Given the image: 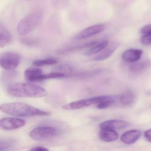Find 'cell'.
<instances>
[{"instance_id":"cell-5","label":"cell","mask_w":151,"mask_h":151,"mask_svg":"<svg viewBox=\"0 0 151 151\" xmlns=\"http://www.w3.org/2000/svg\"><path fill=\"white\" fill-rule=\"evenodd\" d=\"M109 96V95H104L80 100L64 105L63 106L62 108L63 109L67 110L81 109L94 104L97 105L100 102L106 99Z\"/></svg>"},{"instance_id":"cell-21","label":"cell","mask_w":151,"mask_h":151,"mask_svg":"<svg viewBox=\"0 0 151 151\" xmlns=\"http://www.w3.org/2000/svg\"><path fill=\"white\" fill-rule=\"evenodd\" d=\"M16 143L11 139H1L0 140V151H7L14 148Z\"/></svg>"},{"instance_id":"cell-15","label":"cell","mask_w":151,"mask_h":151,"mask_svg":"<svg viewBox=\"0 0 151 151\" xmlns=\"http://www.w3.org/2000/svg\"><path fill=\"white\" fill-rule=\"evenodd\" d=\"M43 74L41 69L36 68H30L24 71V78L29 82H39V78Z\"/></svg>"},{"instance_id":"cell-2","label":"cell","mask_w":151,"mask_h":151,"mask_svg":"<svg viewBox=\"0 0 151 151\" xmlns=\"http://www.w3.org/2000/svg\"><path fill=\"white\" fill-rule=\"evenodd\" d=\"M9 95L17 98H41L47 96V93L43 87L29 83H15L8 86Z\"/></svg>"},{"instance_id":"cell-18","label":"cell","mask_w":151,"mask_h":151,"mask_svg":"<svg viewBox=\"0 0 151 151\" xmlns=\"http://www.w3.org/2000/svg\"><path fill=\"white\" fill-rule=\"evenodd\" d=\"M108 45L109 42L107 40H103L101 42H99L93 46L89 48V49L85 52V55L87 56H91L99 53Z\"/></svg>"},{"instance_id":"cell-14","label":"cell","mask_w":151,"mask_h":151,"mask_svg":"<svg viewBox=\"0 0 151 151\" xmlns=\"http://www.w3.org/2000/svg\"><path fill=\"white\" fill-rule=\"evenodd\" d=\"M142 132L138 130H130L124 133L121 137V140L124 144H134L140 137Z\"/></svg>"},{"instance_id":"cell-22","label":"cell","mask_w":151,"mask_h":151,"mask_svg":"<svg viewBox=\"0 0 151 151\" xmlns=\"http://www.w3.org/2000/svg\"><path fill=\"white\" fill-rule=\"evenodd\" d=\"M115 101V98L113 96H109L108 98L97 104L96 108L99 109H105L111 106Z\"/></svg>"},{"instance_id":"cell-25","label":"cell","mask_w":151,"mask_h":151,"mask_svg":"<svg viewBox=\"0 0 151 151\" xmlns=\"http://www.w3.org/2000/svg\"><path fill=\"white\" fill-rule=\"evenodd\" d=\"M21 43L28 46H33L37 43V41L36 40L29 38H23L21 39Z\"/></svg>"},{"instance_id":"cell-6","label":"cell","mask_w":151,"mask_h":151,"mask_svg":"<svg viewBox=\"0 0 151 151\" xmlns=\"http://www.w3.org/2000/svg\"><path fill=\"white\" fill-rule=\"evenodd\" d=\"M21 62V56L14 52H5L0 55V64L6 70H13L17 68Z\"/></svg>"},{"instance_id":"cell-8","label":"cell","mask_w":151,"mask_h":151,"mask_svg":"<svg viewBox=\"0 0 151 151\" xmlns=\"http://www.w3.org/2000/svg\"><path fill=\"white\" fill-rule=\"evenodd\" d=\"M105 28V25L102 24H96L87 27L76 35L75 39L76 40L86 39L102 32Z\"/></svg>"},{"instance_id":"cell-3","label":"cell","mask_w":151,"mask_h":151,"mask_svg":"<svg viewBox=\"0 0 151 151\" xmlns=\"http://www.w3.org/2000/svg\"><path fill=\"white\" fill-rule=\"evenodd\" d=\"M43 17V13L41 9H33L20 21L17 25V32L21 36L29 34L38 25Z\"/></svg>"},{"instance_id":"cell-26","label":"cell","mask_w":151,"mask_h":151,"mask_svg":"<svg viewBox=\"0 0 151 151\" xmlns=\"http://www.w3.org/2000/svg\"><path fill=\"white\" fill-rule=\"evenodd\" d=\"M140 33L144 34L151 32V24H147L142 27L140 29Z\"/></svg>"},{"instance_id":"cell-17","label":"cell","mask_w":151,"mask_h":151,"mask_svg":"<svg viewBox=\"0 0 151 151\" xmlns=\"http://www.w3.org/2000/svg\"><path fill=\"white\" fill-rule=\"evenodd\" d=\"M12 40V36L8 30L4 25H0V47L3 48L7 45Z\"/></svg>"},{"instance_id":"cell-27","label":"cell","mask_w":151,"mask_h":151,"mask_svg":"<svg viewBox=\"0 0 151 151\" xmlns=\"http://www.w3.org/2000/svg\"><path fill=\"white\" fill-rule=\"evenodd\" d=\"M144 136L147 140L151 143V129L146 130L144 132Z\"/></svg>"},{"instance_id":"cell-23","label":"cell","mask_w":151,"mask_h":151,"mask_svg":"<svg viewBox=\"0 0 151 151\" xmlns=\"http://www.w3.org/2000/svg\"><path fill=\"white\" fill-rule=\"evenodd\" d=\"M72 70L73 69L71 66L69 65H66V64L58 66L56 67L55 69L53 70V71L63 73L66 74L67 76H69L70 74L72 73Z\"/></svg>"},{"instance_id":"cell-28","label":"cell","mask_w":151,"mask_h":151,"mask_svg":"<svg viewBox=\"0 0 151 151\" xmlns=\"http://www.w3.org/2000/svg\"><path fill=\"white\" fill-rule=\"evenodd\" d=\"M30 151H48V149L46 147L41 146H36L32 147L30 149Z\"/></svg>"},{"instance_id":"cell-13","label":"cell","mask_w":151,"mask_h":151,"mask_svg":"<svg viewBox=\"0 0 151 151\" xmlns=\"http://www.w3.org/2000/svg\"><path fill=\"white\" fill-rule=\"evenodd\" d=\"M143 51L140 49H129L123 53L122 58L126 62L133 63L140 60Z\"/></svg>"},{"instance_id":"cell-4","label":"cell","mask_w":151,"mask_h":151,"mask_svg":"<svg viewBox=\"0 0 151 151\" xmlns=\"http://www.w3.org/2000/svg\"><path fill=\"white\" fill-rule=\"evenodd\" d=\"M59 134V130L54 127L42 126L32 129L30 132L29 135L33 139L41 141L52 139Z\"/></svg>"},{"instance_id":"cell-1","label":"cell","mask_w":151,"mask_h":151,"mask_svg":"<svg viewBox=\"0 0 151 151\" xmlns=\"http://www.w3.org/2000/svg\"><path fill=\"white\" fill-rule=\"evenodd\" d=\"M2 112L8 114L22 117L30 116H47L51 113L43 111L35 107L22 102H11L2 104L0 106Z\"/></svg>"},{"instance_id":"cell-10","label":"cell","mask_w":151,"mask_h":151,"mask_svg":"<svg viewBox=\"0 0 151 151\" xmlns=\"http://www.w3.org/2000/svg\"><path fill=\"white\" fill-rule=\"evenodd\" d=\"M151 67V61L148 59L133 63L129 67L130 72L132 74H138L146 71Z\"/></svg>"},{"instance_id":"cell-9","label":"cell","mask_w":151,"mask_h":151,"mask_svg":"<svg viewBox=\"0 0 151 151\" xmlns=\"http://www.w3.org/2000/svg\"><path fill=\"white\" fill-rule=\"evenodd\" d=\"M129 124L126 121L122 120H108L101 123L100 128L101 129H122L129 127Z\"/></svg>"},{"instance_id":"cell-20","label":"cell","mask_w":151,"mask_h":151,"mask_svg":"<svg viewBox=\"0 0 151 151\" xmlns=\"http://www.w3.org/2000/svg\"><path fill=\"white\" fill-rule=\"evenodd\" d=\"M58 59L55 58H48L47 59L37 60L33 62V65L36 67H39L42 66L52 65L56 64L58 63Z\"/></svg>"},{"instance_id":"cell-16","label":"cell","mask_w":151,"mask_h":151,"mask_svg":"<svg viewBox=\"0 0 151 151\" xmlns=\"http://www.w3.org/2000/svg\"><path fill=\"white\" fill-rule=\"evenodd\" d=\"M99 135L101 139L106 142L115 141L119 137L118 133L115 130L111 129H101Z\"/></svg>"},{"instance_id":"cell-11","label":"cell","mask_w":151,"mask_h":151,"mask_svg":"<svg viewBox=\"0 0 151 151\" xmlns=\"http://www.w3.org/2000/svg\"><path fill=\"white\" fill-rule=\"evenodd\" d=\"M118 46V44L116 43H111L108 45L103 50L94 56L93 60L95 61H100L108 59L114 52Z\"/></svg>"},{"instance_id":"cell-7","label":"cell","mask_w":151,"mask_h":151,"mask_svg":"<svg viewBox=\"0 0 151 151\" xmlns=\"http://www.w3.org/2000/svg\"><path fill=\"white\" fill-rule=\"evenodd\" d=\"M25 121L15 117H4L0 121L1 129L4 130H12L22 128L25 124Z\"/></svg>"},{"instance_id":"cell-12","label":"cell","mask_w":151,"mask_h":151,"mask_svg":"<svg viewBox=\"0 0 151 151\" xmlns=\"http://www.w3.org/2000/svg\"><path fill=\"white\" fill-rule=\"evenodd\" d=\"M98 42L99 41H96V40H93V41H89V42L83 43L82 44L67 47L61 48V49L58 50V53L60 54H66L69 53L73 52L75 51H78L81 49L90 48L96 45Z\"/></svg>"},{"instance_id":"cell-24","label":"cell","mask_w":151,"mask_h":151,"mask_svg":"<svg viewBox=\"0 0 151 151\" xmlns=\"http://www.w3.org/2000/svg\"><path fill=\"white\" fill-rule=\"evenodd\" d=\"M141 43L144 45L148 46L151 45V32L144 34L140 39Z\"/></svg>"},{"instance_id":"cell-19","label":"cell","mask_w":151,"mask_h":151,"mask_svg":"<svg viewBox=\"0 0 151 151\" xmlns=\"http://www.w3.org/2000/svg\"><path fill=\"white\" fill-rule=\"evenodd\" d=\"M135 93L131 91H127L123 93L120 97V101L123 106H128L133 104L136 101Z\"/></svg>"}]
</instances>
